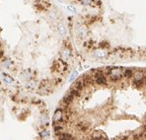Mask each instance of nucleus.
<instances>
[{
    "instance_id": "1",
    "label": "nucleus",
    "mask_w": 146,
    "mask_h": 140,
    "mask_svg": "<svg viewBox=\"0 0 146 140\" xmlns=\"http://www.w3.org/2000/svg\"><path fill=\"white\" fill-rule=\"evenodd\" d=\"M109 74L113 81H117L124 76V72H123V69L121 68H113V69H111Z\"/></svg>"
},
{
    "instance_id": "2",
    "label": "nucleus",
    "mask_w": 146,
    "mask_h": 140,
    "mask_svg": "<svg viewBox=\"0 0 146 140\" xmlns=\"http://www.w3.org/2000/svg\"><path fill=\"white\" fill-rule=\"evenodd\" d=\"M91 139H94V140L108 139V136H107L102 130H95V131L91 134Z\"/></svg>"
},
{
    "instance_id": "3",
    "label": "nucleus",
    "mask_w": 146,
    "mask_h": 140,
    "mask_svg": "<svg viewBox=\"0 0 146 140\" xmlns=\"http://www.w3.org/2000/svg\"><path fill=\"white\" fill-rule=\"evenodd\" d=\"M62 119H63V111H62L60 109H58V110L55 111V113H54L53 121H54V122H58V121H60Z\"/></svg>"
},
{
    "instance_id": "4",
    "label": "nucleus",
    "mask_w": 146,
    "mask_h": 140,
    "mask_svg": "<svg viewBox=\"0 0 146 140\" xmlns=\"http://www.w3.org/2000/svg\"><path fill=\"white\" fill-rule=\"evenodd\" d=\"M96 83L97 84H99V85H107V79L106 77L103 75H99V76H97L96 77Z\"/></svg>"
},
{
    "instance_id": "5",
    "label": "nucleus",
    "mask_w": 146,
    "mask_h": 140,
    "mask_svg": "<svg viewBox=\"0 0 146 140\" xmlns=\"http://www.w3.org/2000/svg\"><path fill=\"white\" fill-rule=\"evenodd\" d=\"M75 97L74 96H72L70 93H68V94H66L64 97H63V100H62V102L63 103H65V104H67V105H70V103L73 101V99H74Z\"/></svg>"
},
{
    "instance_id": "6",
    "label": "nucleus",
    "mask_w": 146,
    "mask_h": 140,
    "mask_svg": "<svg viewBox=\"0 0 146 140\" xmlns=\"http://www.w3.org/2000/svg\"><path fill=\"white\" fill-rule=\"evenodd\" d=\"M58 139H61V140H72L74 139V137H73L72 135H70L69 133H61L60 135H58Z\"/></svg>"
},
{
    "instance_id": "7",
    "label": "nucleus",
    "mask_w": 146,
    "mask_h": 140,
    "mask_svg": "<svg viewBox=\"0 0 146 140\" xmlns=\"http://www.w3.org/2000/svg\"><path fill=\"white\" fill-rule=\"evenodd\" d=\"M69 93H70L72 96H74V97H79L80 94H81V90H79V89H77L75 87H73L72 89H70Z\"/></svg>"
},
{
    "instance_id": "8",
    "label": "nucleus",
    "mask_w": 146,
    "mask_h": 140,
    "mask_svg": "<svg viewBox=\"0 0 146 140\" xmlns=\"http://www.w3.org/2000/svg\"><path fill=\"white\" fill-rule=\"evenodd\" d=\"M77 127L79 128V130H81V131H85V130H87L88 125H87V123L81 121V122H78V123H77Z\"/></svg>"
},
{
    "instance_id": "9",
    "label": "nucleus",
    "mask_w": 146,
    "mask_h": 140,
    "mask_svg": "<svg viewBox=\"0 0 146 140\" xmlns=\"http://www.w3.org/2000/svg\"><path fill=\"white\" fill-rule=\"evenodd\" d=\"M133 77H134V80H142L144 79V74L142 72H135L133 73Z\"/></svg>"
},
{
    "instance_id": "10",
    "label": "nucleus",
    "mask_w": 146,
    "mask_h": 140,
    "mask_svg": "<svg viewBox=\"0 0 146 140\" xmlns=\"http://www.w3.org/2000/svg\"><path fill=\"white\" fill-rule=\"evenodd\" d=\"M107 54H108V53H107L105 50H96V52H95V55L98 56V57H100V58H103V57L107 56Z\"/></svg>"
},
{
    "instance_id": "11",
    "label": "nucleus",
    "mask_w": 146,
    "mask_h": 140,
    "mask_svg": "<svg viewBox=\"0 0 146 140\" xmlns=\"http://www.w3.org/2000/svg\"><path fill=\"white\" fill-rule=\"evenodd\" d=\"M58 32H59V34H60L61 36H64V35L66 34V29H65V27H64L62 24H59V25H58Z\"/></svg>"
},
{
    "instance_id": "12",
    "label": "nucleus",
    "mask_w": 146,
    "mask_h": 140,
    "mask_svg": "<svg viewBox=\"0 0 146 140\" xmlns=\"http://www.w3.org/2000/svg\"><path fill=\"white\" fill-rule=\"evenodd\" d=\"M124 76H125V78H130V77H132V76H133L132 70H130V69H126L125 71L124 72Z\"/></svg>"
},
{
    "instance_id": "13",
    "label": "nucleus",
    "mask_w": 146,
    "mask_h": 140,
    "mask_svg": "<svg viewBox=\"0 0 146 140\" xmlns=\"http://www.w3.org/2000/svg\"><path fill=\"white\" fill-rule=\"evenodd\" d=\"M2 78L4 79V81L7 83V84H12L13 83V79L12 78H10L9 76H7V75H3L2 76Z\"/></svg>"
},
{
    "instance_id": "14",
    "label": "nucleus",
    "mask_w": 146,
    "mask_h": 140,
    "mask_svg": "<svg viewBox=\"0 0 146 140\" xmlns=\"http://www.w3.org/2000/svg\"><path fill=\"white\" fill-rule=\"evenodd\" d=\"M77 74H78L77 71H74V72H73L72 75H71V77H70V81H73V80H74V79L77 77Z\"/></svg>"
},
{
    "instance_id": "15",
    "label": "nucleus",
    "mask_w": 146,
    "mask_h": 140,
    "mask_svg": "<svg viewBox=\"0 0 146 140\" xmlns=\"http://www.w3.org/2000/svg\"><path fill=\"white\" fill-rule=\"evenodd\" d=\"M67 9H69L71 12H74V13L76 12V9L74 7H72V6H67Z\"/></svg>"
},
{
    "instance_id": "16",
    "label": "nucleus",
    "mask_w": 146,
    "mask_h": 140,
    "mask_svg": "<svg viewBox=\"0 0 146 140\" xmlns=\"http://www.w3.org/2000/svg\"><path fill=\"white\" fill-rule=\"evenodd\" d=\"M82 2L84 4H90L91 3V0H82Z\"/></svg>"
},
{
    "instance_id": "17",
    "label": "nucleus",
    "mask_w": 146,
    "mask_h": 140,
    "mask_svg": "<svg viewBox=\"0 0 146 140\" xmlns=\"http://www.w3.org/2000/svg\"><path fill=\"white\" fill-rule=\"evenodd\" d=\"M101 46H108V43H106V41H103V43L100 44Z\"/></svg>"
},
{
    "instance_id": "18",
    "label": "nucleus",
    "mask_w": 146,
    "mask_h": 140,
    "mask_svg": "<svg viewBox=\"0 0 146 140\" xmlns=\"http://www.w3.org/2000/svg\"><path fill=\"white\" fill-rule=\"evenodd\" d=\"M42 136H43V137H46V136H48V133H47V132H43V133L42 134Z\"/></svg>"
},
{
    "instance_id": "19",
    "label": "nucleus",
    "mask_w": 146,
    "mask_h": 140,
    "mask_svg": "<svg viewBox=\"0 0 146 140\" xmlns=\"http://www.w3.org/2000/svg\"><path fill=\"white\" fill-rule=\"evenodd\" d=\"M144 131H146V125H145V127H144Z\"/></svg>"
}]
</instances>
